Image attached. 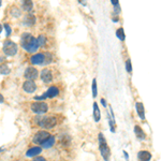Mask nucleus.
<instances>
[{
  "mask_svg": "<svg viewBox=\"0 0 161 161\" xmlns=\"http://www.w3.org/2000/svg\"><path fill=\"white\" fill-rule=\"evenodd\" d=\"M45 59V55L43 53H37L30 57V62L32 65H43Z\"/></svg>",
  "mask_w": 161,
  "mask_h": 161,
  "instance_id": "nucleus-10",
  "label": "nucleus"
},
{
  "mask_svg": "<svg viewBox=\"0 0 161 161\" xmlns=\"http://www.w3.org/2000/svg\"><path fill=\"white\" fill-rule=\"evenodd\" d=\"M3 102H4V97L0 94V103H3Z\"/></svg>",
  "mask_w": 161,
  "mask_h": 161,
  "instance_id": "nucleus-32",
  "label": "nucleus"
},
{
  "mask_svg": "<svg viewBox=\"0 0 161 161\" xmlns=\"http://www.w3.org/2000/svg\"><path fill=\"white\" fill-rule=\"evenodd\" d=\"M23 89H24L25 92L27 94H34L37 90V84L34 82V80H25L24 84H23Z\"/></svg>",
  "mask_w": 161,
  "mask_h": 161,
  "instance_id": "nucleus-8",
  "label": "nucleus"
},
{
  "mask_svg": "<svg viewBox=\"0 0 161 161\" xmlns=\"http://www.w3.org/2000/svg\"><path fill=\"white\" fill-rule=\"evenodd\" d=\"M92 106H94V120L96 122H98L101 119V112H100L99 105H98L97 102H95Z\"/></svg>",
  "mask_w": 161,
  "mask_h": 161,
  "instance_id": "nucleus-18",
  "label": "nucleus"
},
{
  "mask_svg": "<svg viewBox=\"0 0 161 161\" xmlns=\"http://www.w3.org/2000/svg\"><path fill=\"white\" fill-rule=\"evenodd\" d=\"M91 91H92V97L96 98L98 95V90H97V80L94 79L92 80V84H91Z\"/></svg>",
  "mask_w": 161,
  "mask_h": 161,
  "instance_id": "nucleus-24",
  "label": "nucleus"
},
{
  "mask_svg": "<svg viewBox=\"0 0 161 161\" xmlns=\"http://www.w3.org/2000/svg\"><path fill=\"white\" fill-rule=\"evenodd\" d=\"M98 141H99V149H100V154H101L102 158L104 159V161H109L111 157V150L110 147L106 143L104 135L102 133H99L98 135Z\"/></svg>",
  "mask_w": 161,
  "mask_h": 161,
  "instance_id": "nucleus-2",
  "label": "nucleus"
},
{
  "mask_svg": "<svg viewBox=\"0 0 161 161\" xmlns=\"http://www.w3.org/2000/svg\"><path fill=\"white\" fill-rule=\"evenodd\" d=\"M111 2H112V4H113L114 7L119 6V4H118V3H119V1H118V0H111Z\"/></svg>",
  "mask_w": 161,
  "mask_h": 161,
  "instance_id": "nucleus-29",
  "label": "nucleus"
},
{
  "mask_svg": "<svg viewBox=\"0 0 161 161\" xmlns=\"http://www.w3.org/2000/svg\"><path fill=\"white\" fill-rule=\"evenodd\" d=\"M11 15L12 16H14V17H19L22 15V12H21V10L18 9V8H16V7H12L11 8Z\"/></svg>",
  "mask_w": 161,
  "mask_h": 161,
  "instance_id": "nucleus-23",
  "label": "nucleus"
},
{
  "mask_svg": "<svg viewBox=\"0 0 161 161\" xmlns=\"http://www.w3.org/2000/svg\"><path fill=\"white\" fill-rule=\"evenodd\" d=\"M55 142H56V139H55L54 135H49V137L41 144V147L42 148H51L52 146H54Z\"/></svg>",
  "mask_w": 161,
  "mask_h": 161,
  "instance_id": "nucleus-14",
  "label": "nucleus"
},
{
  "mask_svg": "<svg viewBox=\"0 0 161 161\" xmlns=\"http://www.w3.org/2000/svg\"><path fill=\"white\" fill-rule=\"evenodd\" d=\"M2 28H3V26H2V25L0 24V34H1V32H2V30H3Z\"/></svg>",
  "mask_w": 161,
  "mask_h": 161,
  "instance_id": "nucleus-33",
  "label": "nucleus"
},
{
  "mask_svg": "<svg viewBox=\"0 0 161 161\" xmlns=\"http://www.w3.org/2000/svg\"><path fill=\"white\" fill-rule=\"evenodd\" d=\"M116 37L120 40V41H125L126 34H125L124 28H118V29H117V31H116Z\"/></svg>",
  "mask_w": 161,
  "mask_h": 161,
  "instance_id": "nucleus-21",
  "label": "nucleus"
},
{
  "mask_svg": "<svg viewBox=\"0 0 161 161\" xmlns=\"http://www.w3.org/2000/svg\"><path fill=\"white\" fill-rule=\"evenodd\" d=\"M40 77H41L42 82H44L45 84H49V83H51L53 80V73H52V70L47 69V68H45L41 71V73H40Z\"/></svg>",
  "mask_w": 161,
  "mask_h": 161,
  "instance_id": "nucleus-9",
  "label": "nucleus"
},
{
  "mask_svg": "<svg viewBox=\"0 0 161 161\" xmlns=\"http://www.w3.org/2000/svg\"><path fill=\"white\" fill-rule=\"evenodd\" d=\"M30 109L34 114H45L49 111V104L45 103L44 101H37L30 104Z\"/></svg>",
  "mask_w": 161,
  "mask_h": 161,
  "instance_id": "nucleus-5",
  "label": "nucleus"
},
{
  "mask_svg": "<svg viewBox=\"0 0 161 161\" xmlns=\"http://www.w3.org/2000/svg\"><path fill=\"white\" fill-rule=\"evenodd\" d=\"M21 45L25 51L30 53V54H34V53L38 51V49H39V45H38V42H37V38H34L30 34H27V32H25V34H22Z\"/></svg>",
  "mask_w": 161,
  "mask_h": 161,
  "instance_id": "nucleus-1",
  "label": "nucleus"
},
{
  "mask_svg": "<svg viewBox=\"0 0 161 161\" xmlns=\"http://www.w3.org/2000/svg\"><path fill=\"white\" fill-rule=\"evenodd\" d=\"M135 109H137L138 115H139V117L141 118V119H145V109H144L143 103L137 102V104H135Z\"/></svg>",
  "mask_w": 161,
  "mask_h": 161,
  "instance_id": "nucleus-16",
  "label": "nucleus"
},
{
  "mask_svg": "<svg viewBox=\"0 0 161 161\" xmlns=\"http://www.w3.org/2000/svg\"><path fill=\"white\" fill-rule=\"evenodd\" d=\"M101 104H102L104 107H106V101H105L104 98H102V99H101Z\"/></svg>",
  "mask_w": 161,
  "mask_h": 161,
  "instance_id": "nucleus-30",
  "label": "nucleus"
},
{
  "mask_svg": "<svg viewBox=\"0 0 161 161\" xmlns=\"http://www.w3.org/2000/svg\"><path fill=\"white\" fill-rule=\"evenodd\" d=\"M2 51L7 56H15L18 52V46L15 42L11 41V40H6L2 46Z\"/></svg>",
  "mask_w": 161,
  "mask_h": 161,
  "instance_id": "nucleus-3",
  "label": "nucleus"
},
{
  "mask_svg": "<svg viewBox=\"0 0 161 161\" xmlns=\"http://www.w3.org/2000/svg\"><path fill=\"white\" fill-rule=\"evenodd\" d=\"M24 76L26 80H34L38 79V76H39V71H38V69L34 67H28L26 70H25Z\"/></svg>",
  "mask_w": 161,
  "mask_h": 161,
  "instance_id": "nucleus-7",
  "label": "nucleus"
},
{
  "mask_svg": "<svg viewBox=\"0 0 161 161\" xmlns=\"http://www.w3.org/2000/svg\"><path fill=\"white\" fill-rule=\"evenodd\" d=\"M49 135H51L49 132H47L46 130H40V131H38L36 134H34V137L32 138V142L37 145H41Z\"/></svg>",
  "mask_w": 161,
  "mask_h": 161,
  "instance_id": "nucleus-6",
  "label": "nucleus"
},
{
  "mask_svg": "<svg viewBox=\"0 0 161 161\" xmlns=\"http://www.w3.org/2000/svg\"><path fill=\"white\" fill-rule=\"evenodd\" d=\"M134 132H135V135L139 140H145L146 135H145L144 131L142 130V128L139 127V126H135L134 127Z\"/></svg>",
  "mask_w": 161,
  "mask_h": 161,
  "instance_id": "nucleus-19",
  "label": "nucleus"
},
{
  "mask_svg": "<svg viewBox=\"0 0 161 161\" xmlns=\"http://www.w3.org/2000/svg\"><path fill=\"white\" fill-rule=\"evenodd\" d=\"M124 155H125V158H126V160H129V155H128V153L126 152V150H124Z\"/></svg>",
  "mask_w": 161,
  "mask_h": 161,
  "instance_id": "nucleus-31",
  "label": "nucleus"
},
{
  "mask_svg": "<svg viewBox=\"0 0 161 161\" xmlns=\"http://www.w3.org/2000/svg\"><path fill=\"white\" fill-rule=\"evenodd\" d=\"M59 95V89L58 87L56 86H52L47 89V91L43 94V96L45 97V99H53V98L57 97Z\"/></svg>",
  "mask_w": 161,
  "mask_h": 161,
  "instance_id": "nucleus-11",
  "label": "nucleus"
},
{
  "mask_svg": "<svg viewBox=\"0 0 161 161\" xmlns=\"http://www.w3.org/2000/svg\"><path fill=\"white\" fill-rule=\"evenodd\" d=\"M37 124L44 129H52L57 125V118L54 116L41 117L39 120H37Z\"/></svg>",
  "mask_w": 161,
  "mask_h": 161,
  "instance_id": "nucleus-4",
  "label": "nucleus"
},
{
  "mask_svg": "<svg viewBox=\"0 0 161 161\" xmlns=\"http://www.w3.org/2000/svg\"><path fill=\"white\" fill-rule=\"evenodd\" d=\"M126 70H127L128 73H132V66H131V60L128 59L126 61Z\"/></svg>",
  "mask_w": 161,
  "mask_h": 161,
  "instance_id": "nucleus-26",
  "label": "nucleus"
},
{
  "mask_svg": "<svg viewBox=\"0 0 161 161\" xmlns=\"http://www.w3.org/2000/svg\"><path fill=\"white\" fill-rule=\"evenodd\" d=\"M32 161H46L44 157H34V159Z\"/></svg>",
  "mask_w": 161,
  "mask_h": 161,
  "instance_id": "nucleus-28",
  "label": "nucleus"
},
{
  "mask_svg": "<svg viewBox=\"0 0 161 161\" xmlns=\"http://www.w3.org/2000/svg\"><path fill=\"white\" fill-rule=\"evenodd\" d=\"M37 42H38V45H39V47L44 46V45L46 44V37L43 36V34H41V36H39V37L37 38Z\"/></svg>",
  "mask_w": 161,
  "mask_h": 161,
  "instance_id": "nucleus-22",
  "label": "nucleus"
},
{
  "mask_svg": "<svg viewBox=\"0 0 161 161\" xmlns=\"http://www.w3.org/2000/svg\"><path fill=\"white\" fill-rule=\"evenodd\" d=\"M1 4H2V0H0V7H1Z\"/></svg>",
  "mask_w": 161,
  "mask_h": 161,
  "instance_id": "nucleus-34",
  "label": "nucleus"
},
{
  "mask_svg": "<svg viewBox=\"0 0 161 161\" xmlns=\"http://www.w3.org/2000/svg\"><path fill=\"white\" fill-rule=\"evenodd\" d=\"M42 153V147L41 146H34L29 148L26 152V156L27 157H37Z\"/></svg>",
  "mask_w": 161,
  "mask_h": 161,
  "instance_id": "nucleus-13",
  "label": "nucleus"
},
{
  "mask_svg": "<svg viewBox=\"0 0 161 161\" xmlns=\"http://www.w3.org/2000/svg\"><path fill=\"white\" fill-rule=\"evenodd\" d=\"M3 27H4V28H6V31H7V37L11 36V34H12L11 26H10L9 24H4V25H3Z\"/></svg>",
  "mask_w": 161,
  "mask_h": 161,
  "instance_id": "nucleus-27",
  "label": "nucleus"
},
{
  "mask_svg": "<svg viewBox=\"0 0 161 161\" xmlns=\"http://www.w3.org/2000/svg\"><path fill=\"white\" fill-rule=\"evenodd\" d=\"M37 22V17L34 16L32 13H27L26 15H25L24 17V21H23V23H24V25H26V26H34V24H36Z\"/></svg>",
  "mask_w": 161,
  "mask_h": 161,
  "instance_id": "nucleus-12",
  "label": "nucleus"
},
{
  "mask_svg": "<svg viewBox=\"0 0 161 161\" xmlns=\"http://www.w3.org/2000/svg\"><path fill=\"white\" fill-rule=\"evenodd\" d=\"M45 59H44V64L43 65H49L53 60V56L51 53H45Z\"/></svg>",
  "mask_w": 161,
  "mask_h": 161,
  "instance_id": "nucleus-25",
  "label": "nucleus"
},
{
  "mask_svg": "<svg viewBox=\"0 0 161 161\" xmlns=\"http://www.w3.org/2000/svg\"><path fill=\"white\" fill-rule=\"evenodd\" d=\"M138 158L140 159V161H149L152 159V154L146 150H142L138 154Z\"/></svg>",
  "mask_w": 161,
  "mask_h": 161,
  "instance_id": "nucleus-17",
  "label": "nucleus"
},
{
  "mask_svg": "<svg viewBox=\"0 0 161 161\" xmlns=\"http://www.w3.org/2000/svg\"><path fill=\"white\" fill-rule=\"evenodd\" d=\"M10 72H11V70H10V68L8 67V65H6V64L0 65V74L7 75V74H10Z\"/></svg>",
  "mask_w": 161,
  "mask_h": 161,
  "instance_id": "nucleus-20",
  "label": "nucleus"
},
{
  "mask_svg": "<svg viewBox=\"0 0 161 161\" xmlns=\"http://www.w3.org/2000/svg\"><path fill=\"white\" fill-rule=\"evenodd\" d=\"M22 7L24 11L31 12L34 9V2H32V0H22Z\"/></svg>",
  "mask_w": 161,
  "mask_h": 161,
  "instance_id": "nucleus-15",
  "label": "nucleus"
}]
</instances>
